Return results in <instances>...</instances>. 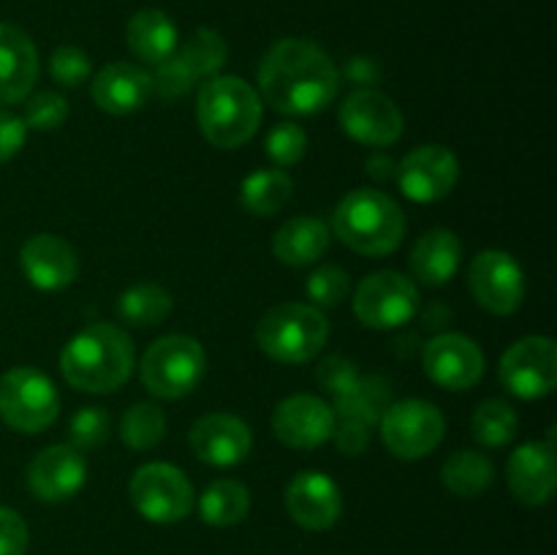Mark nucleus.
Segmentation results:
<instances>
[{
    "label": "nucleus",
    "mask_w": 557,
    "mask_h": 555,
    "mask_svg": "<svg viewBox=\"0 0 557 555\" xmlns=\"http://www.w3.org/2000/svg\"><path fill=\"white\" fill-rule=\"evenodd\" d=\"M403 194L419 205H430L451 194L460 177V163L455 152L441 145H424L408 152L395 169Z\"/></svg>",
    "instance_id": "ddd939ff"
},
{
    "label": "nucleus",
    "mask_w": 557,
    "mask_h": 555,
    "mask_svg": "<svg viewBox=\"0 0 557 555\" xmlns=\"http://www.w3.org/2000/svg\"><path fill=\"white\" fill-rule=\"evenodd\" d=\"M196 120L210 145L234 150L259 131L261 98L239 76H210L199 90Z\"/></svg>",
    "instance_id": "7ed1b4c3"
},
{
    "label": "nucleus",
    "mask_w": 557,
    "mask_h": 555,
    "mask_svg": "<svg viewBox=\"0 0 557 555\" xmlns=\"http://www.w3.org/2000/svg\"><path fill=\"white\" fill-rule=\"evenodd\" d=\"M517 411L506 400H484L473 414V435L482 446H506L517 435Z\"/></svg>",
    "instance_id": "473e14b6"
},
{
    "label": "nucleus",
    "mask_w": 557,
    "mask_h": 555,
    "mask_svg": "<svg viewBox=\"0 0 557 555\" xmlns=\"http://www.w3.org/2000/svg\"><path fill=\"white\" fill-rule=\"evenodd\" d=\"M348 76H351L354 82H362V85H368V82L375 76V71L370 69V60L357 58V60H351V65H348Z\"/></svg>",
    "instance_id": "a18cd8bd"
},
{
    "label": "nucleus",
    "mask_w": 557,
    "mask_h": 555,
    "mask_svg": "<svg viewBox=\"0 0 557 555\" xmlns=\"http://www.w3.org/2000/svg\"><path fill=\"white\" fill-rule=\"evenodd\" d=\"M500 384L522 400H536L557 386V346L553 337L531 335L500 357Z\"/></svg>",
    "instance_id": "9b49d317"
},
{
    "label": "nucleus",
    "mask_w": 557,
    "mask_h": 555,
    "mask_svg": "<svg viewBox=\"0 0 557 555\" xmlns=\"http://www.w3.org/2000/svg\"><path fill=\"white\" fill-rule=\"evenodd\" d=\"M495 468L482 452L460 449L444 462L441 468V482L449 493L460 495V498H476L484 490L493 484Z\"/></svg>",
    "instance_id": "cd10ccee"
},
{
    "label": "nucleus",
    "mask_w": 557,
    "mask_h": 555,
    "mask_svg": "<svg viewBox=\"0 0 557 555\" xmlns=\"http://www.w3.org/2000/svg\"><path fill=\"white\" fill-rule=\"evenodd\" d=\"M330 341V321L319 308L283 303L267 310L256 326V343L270 359L283 365L310 362Z\"/></svg>",
    "instance_id": "39448f33"
},
{
    "label": "nucleus",
    "mask_w": 557,
    "mask_h": 555,
    "mask_svg": "<svg viewBox=\"0 0 557 555\" xmlns=\"http://www.w3.org/2000/svg\"><path fill=\"white\" fill-rule=\"evenodd\" d=\"M288 517L305 531H326L343 515L341 488L321 471H302L286 488Z\"/></svg>",
    "instance_id": "a211bd4d"
},
{
    "label": "nucleus",
    "mask_w": 557,
    "mask_h": 555,
    "mask_svg": "<svg viewBox=\"0 0 557 555\" xmlns=\"http://www.w3.org/2000/svg\"><path fill=\"white\" fill-rule=\"evenodd\" d=\"M136 351L128 332L114 324H90L76 332L60 354V370L71 386L109 395L128 381Z\"/></svg>",
    "instance_id": "f03ea898"
},
{
    "label": "nucleus",
    "mask_w": 557,
    "mask_h": 555,
    "mask_svg": "<svg viewBox=\"0 0 557 555\" xmlns=\"http://www.w3.org/2000/svg\"><path fill=\"white\" fill-rule=\"evenodd\" d=\"M30 533L20 511L0 506V555H25Z\"/></svg>",
    "instance_id": "a19ab883"
},
{
    "label": "nucleus",
    "mask_w": 557,
    "mask_h": 555,
    "mask_svg": "<svg viewBox=\"0 0 557 555\" xmlns=\"http://www.w3.org/2000/svg\"><path fill=\"white\" fill-rule=\"evenodd\" d=\"M308 297L313 299L319 308H337V305L348 297L346 270H341V267L335 264L319 267V270L308 278Z\"/></svg>",
    "instance_id": "4c0bfd02"
},
{
    "label": "nucleus",
    "mask_w": 557,
    "mask_h": 555,
    "mask_svg": "<svg viewBox=\"0 0 557 555\" xmlns=\"http://www.w3.org/2000/svg\"><path fill=\"white\" fill-rule=\"evenodd\" d=\"M38 79V52L22 27L0 22V103H20Z\"/></svg>",
    "instance_id": "4be33fe9"
},
{
    "label": "nucleus",
    "mask_w": 557,
    "mask_h": 555,
    "mask_svg": "<svg viewBox=\"0 0 557 555\" xmlns=\"http://www.w3.org/2000/svg\"><path fill=\"white\" fill-rule=\"evenodd\" d=\"M60 414V395L36 368H14L0 375V419L16 433H44Z\"/></svg>",
    "instance_id": "0eeeda50"
},
{
    "label": "nucleus",
    "mask_w": 557,
    "mask_h": 555,
    "mask_svg": "<svg viewBox=\"0 0 557 555\" xmlns=\"http://www.w3.org/2000/svg\"><path fill=\"white\" fill-rule=\"evenodd\" d=\"M190 449L207 466L232 468L250 455L253 435L239 417L207 414L190 428Z\"/></svg>",
    "instance_id": "6ab92c4d"
},
{
    "label": "nucleus",
    "mask_w": 557,
    "mask_h": 555,
    "mask_svg": "<svg viewBox=\"0 0 557 555\" xmlns=\"http://www.w3.org/2000/svg\"><path fill=\"white\" fill-rule=\"evenodd\" d=\"M150 79H152V92H158V96L166 98V101H177V98H183L185 92L194 90L196 85V76L190 74L188 65L180 60L177 52H174L172 58L163 60V63H158L156 74H152Z\"/></svg>",
    "instance_id": "e433bc0d"
},
{
    "label": "nucleus",
    "mask_w": 557,
    "mask_h": 555,
    "mask_svg": "<svg viewBox=\"0 0 557 555\" xmlns=\"http://www.w3.org/2000/svg\"><path fill=\"white\" fill-rule=\"evenodd\" d=\"M264 101L281 114H315L330 107L341 87V74L330 54L305 38H283L259 65Z\"/></svg>",
    "instance_id": "f257e3e1"
},
{
    "label": "nucleus",
    "mask_w": 557,
    "mask_h": 555,
    "mask_svg": "<svg viewBox=\"0 0 557 555\" xmlns=\"http://www.w3.org/2000/svg\"><path fill=\"white\" fill-rule=\"evenodd\" d=\"M332 232L351 250L364 256H386L397 250L406 234V215L400 205L384 190L357 188L337 205Z\"/></svg>",
    "instance_id": "20e7f679"
},
{
    "label": "nucleus",
    "mask_w": 557,
    "mask_h": 555,
    "mask_svg": "<svg viewBox=\"0 0 557 555\" xmlns=\"http://www.w3.org/2000/svg\"><path fill=\"white\" fill-rule=\"evenodd\" d=\"M332 435H337V446L346 455H359L368 446V424L357 422V419H346Z\"/></svg>",
    "instance_id": "37998d69"
},
{
    "label": "nucleus",
    "mask_w": 557,
    "mask_h": 555,
    "mask_svg": "<svg viewBox=\"0 0 557 555\" xmlns=\"http://www.w3.org/2000/svg\"><path fill=\"white\" fill-rule=\"evenodd\" d=\"M330 239V226L319 218H292L277 229L275 239H272V254L288 267H308L326 254Z\"/></svg>",
    "instance_id": "393cba45"
},
{
    "label": "nucleus",
    "mask_w": 557,
    "mask_h": 555,
    "mask_svg": "<svg viewBox=\"0 0 557 555\" xmlns=\"http://www.w3.org/2000/svg\"><path fill=\"white\" fill-rule=\"evenodd\" d=\"M294 183L286 172L281 169H261V172L248 174L239 188V199L243 207L253 215H275L277 210L286 207L292 199Z\"/></svg>",
    "instance_id": "c85d7f7f"
},
{
    "label": "nucleus",
    "mask_w": 557,
    "mask_h": 555,
    "mask_svg": "<svg viewBox=\"0 0 557 555\" xmlns=\"http://www.w3.org/2000/svg\"><path fill=\"white\" fill-rule=\"evenodd\" d=\"M87 479V462L71 444L47 446L27 466V488L38 501L58 504L74 498Z\"/></svg>",
    "instance_id": "f3484780"
},
{
    "label": "nucleus",
    "mask_w": 557,
    "mask_h": 555,
    "mask_svg": "<svg viewBox=\"0 0 557 555\" xmlns=\"http://www.w3.org/2000/svg\"><path fill=\"white\" fill-rule=\"evenodd\" d=\"M131 504L145 520L169 526L180 522L194 509V484L169 462H147L131 479Z\"/></svg>",
    "instance_id": "6e6552de"
},
{
    "label": "nucleus",
    "mask_w": 557,
    "mask_h": 555,
    "mask_svg": "<svg viewBox=\"0 0 557 555\" xmlns=\"http://www.w3.org/2000/svg\"><path fill=\"white\" fill-rule=\"evenodd\" d=\"M65 118H69V103H65V98L47 90L27 98L22 123L36 131H54L65 123Z\"/></svg>",
    "instance_id": "c9c22d12"
},
{
    "label": "nucleus",
    "mask_w": 557,
    "mask_h": 555,
    "mask_svg": "<svg viewBox=\"0 0 557 555\" xmlns=\"http://www.w3.org/2000/svg\"><path fill=\"white\" fill-rule=\"evenodd\" d=\"M226 52L228 47L221 33L210 30V27H199L177 54L188 65L190 74L196 76V82H201L205 76H215L221 71V65L226 63Z\"/></svg>",
    "instance_id": "2f4dec72"
},
{
    "label": "nucleus",
    "mask_w": 557,
    "mask_h": 555,
    "mask_svg": "<svg viewBox=\"0 0 557 555\" xmlns=\"http://www.w3.org/2000/svg\"><path fill=\"white\" fill-rule=\"evenodd\" d=\"M131 52L145 63L158 65L177 52V27L172 16L158 9H141L131 16L125 27Z\"/></svg>",
    "instance_id": "a878e982"
},
{
    "label": "nucleus",
    "mask_w": 557,
    "mask_h": 555,
    "mask_svg": "<svg viewBox=\"0 0 557 555\" xmlns=\"http://www.w3.org/2000/svg\"><path fill=\"white\" fill-rule=\"evenodd\" d=\"M308 152V134L297 123H277L267 134V156L277 166H294Z\"/></svg>",
    "instance_id": "f704fd0d"
},
{
    "label": "nucleus",
    "mask_w": 557,
    "mask_h": 555,
    "mask_svg": "<svg viewBox=\"0 0 557 555\" xmlns=\"http://www.w3.org/2000/svg\"><path fill=\"white\" fill-rule=\"evenodd\" d=\"M49 74L63 87H76L90 76V58L79 47H58L49 58Z\"/></svg>",
    "instance_id": "58836bf2"
},
{
    "label": "nucleus",
    "mask_w": 557,
    "mask_h": 555,
    "mask_svg": "<svg viewBox=\"0 0 557 555\" xmlns=\"http://www.w3.org/2000/svg\"><path fill=\"white\" fill-rule=\"evenodd\" d=\"M462 261V243L449 229L422 234L411 250V270L428 286H444L455 278Z\"/></svg>",
    "instance_id": "b1692460"
},
{
    "label": "nucleus",
    "mask_w": 557,
    "mask_h": 555,
    "mask_svg": "<svg viewBox=\"0 0 557 555\" xmlns=\"http://www.w3.org/2000/svg\"><path fill=\"white\" fill-rule=\"evenodd\" d=\"M250 493L237 479H218L201 493L199 515L207 526L228 528L248 517Z\"/></svg>",
    "instance_id": "bb28decb"
},
{
    "label": "nucleus",
    "mask_w": 557,
    "mask_h": 555,
    "mask_svg": "<svg viewBox=\"0 0 557 555\" xmlns=\"http://www.w3.org/2000/svg\"><path fill=\"white\" fill-rule=\"evenodd\" d=\"M337 428L335 408L315 395H292L272 414V433L292 449H315Z\"/></svg>",
    "instance_id": "dca6fc26"
},
{
    "label": "nucleus",
    "mask_w": 557,
    "mask_h": 555,
    "mask_svg": "<svg viewBox=\"0 0 557 555\" xmlns=\"http://www.w3.org/2000/svg\"><path fill=\"white\" fill-rule=\"evenodd\" d=\"M395 169H397V163L392 161V158H386V156H375V158H370V161H368V172L373 174L375 180L395 177Z\"/></svg>",
    "instance_id": "c03bdc74"
},
{
    "label": "nucleus",
    "mask_w": 557,
    "mask_h": 555,
    "mask_svg": "<svg viewBox=\"0 0 557 555\" xmlns=\"http://www.w3.org/2000/svg\"><path fill=\"white\" fill-rule=\"evenodd\" d=\"M446 422L444 414L428 400H400L392 403L381 417V439L386 449L400 460H419L438 449L444 441Z\"/></svg>",
    "instance_id": "1a4fd4ad"
},
{
    "label": "nucleus",
    "mask_w": 557,
    "mask_h": 555,
    "mask_svg": "<svg viewBox=\"0 0 557 555\" xmlns=\"http://www.w3.org/2000/svg\"><path fill=\"white\" fill-rule=\"evenodd\" d=\"M109 430H112V422H109V414L98 406H85L71 417L69 424V439L71 446L79 452L98 449V446L107 444Z\"/></svg>",
    "instance_id": "72a5a7b5"
},
{
    "label": "nucleus",
    "mask_w": 557,
    "mask_h": 555,
    "mask_svg": "<svg viewBox=\"0 0 557 555\" xmlns=\"http://www.w3.org/2000/svg\"><path fill=\"white\" fill-rule=\"evenodd\" d=\"M166 435V414L156 403H136L123 414L120 422V439L134 452H147L161 444Z\"/></svg>",
    "instance_id": "7c9ffc66"
},
{
    "label": "nucleus",
    "mask_w": 557,
    "mask_h": 555,
    "mask_svg": "<svg viewBox=\"0 0 557 555\" xmlns=\"http://www.w3.org/2000/svg\"><path fill=\"white\" fill-rule=\"evenodd\" d=\"M25 139L27 125L22 123V118L0 109V163L11 161L25 147Z\"/></svg>",
    "instance_id": "79ce46f5"
},
{
    "label": "nucleus",
    "mask_w": 557,
    "mask_h": 555,
    "mask_svg": "<svg viewBox=\"0 0 557 555\" xmlns=\"http://www.w3.org/2000/svg\"><path fill=\"white\" fill-rule=\"evenodd\" d=\"M424 373L430 381L451 392L471 390L484 375V354L471 337L444 332L424 346Z\"/></svg>",
    "instance_id": "2eb2a0df"
},
{
    "label": "nucleus",
    "mask_w": 557,
    "mask_h": 555,
    "mask_svg": "<svg viewBox=\"0 0 557 555\" xmlns=\"http://www.w3.org/2000/svg\"><path fill=\"white\" fill-rule=\"evenodd\" d=\"M207 373L205 348L196 337L166 335L152 343L141 359V384L163 400H180L201 384Z\"/></svg>",
    "instance_id": "423d86ee"
},
{
    "label": "nucleus",
    "mask_w": 557,
    "mask_h": 555,
    "mask_svg": "<svg viewBox=\"0 0 557 555\" xmlns=\"http://www.w3.org/2000/svg\"><path fill=\"white\" fill-rule=\"evenodd\" d=\"M117 313L131 326H156L172 313V294L156 283H139L120 294Z\"/></svg>",
    "instance_id": "c756f323"
},
{
    "label": "nucleus",
    "mask_w": 557,
    "mask_h": 555,
    "mask_svg": "<svg viewBox=\"0 0 557 555\" xmlns=\"http://www.w3.org/2000/svg\"><path fill=\"white\" fill-rule=\"evenodd\" d=\"M341 125L354 141L389 147L403 136L406 120L392 98L375 90H357L341 103Z\"/></svg>",
    "instance_id": "4468645a"
},
{
    "label": "nucleus",
    "mask_w": 557,
    "mask_h": 555,
    "mask_svg": "<svg viewBox=\"0 0 557 555\" xmlns=\"http://www.w3.org/2000/svg\"><path fill=\"white\" fill-rule=\"evenodd\" d=\"M468 288L484 310L509 316L525 299V275L506 250H482L468 270Z\"/></svg>",
    "instance_id": "f8f14e48"
},
{
    "label": "nucleus",
    "mask_w": 557,
    "mask_h": 555,
    "mask_svg": "<svg viewBox=\"0 0 557 555\" xmlns=\"http://www.w3.org/2000/svg\"><path fill=\"white\" fill-rule=\"evenodd\" d=\"M152 79L147 71L131 63H109L92 79V101L109 114H131L147 103Z\"/></svg>",
    "instance_id": "5701e85b"
},
{
    "label": "nucleus",
    "mask_w": 557,
    "mask_h": 555,
    "mask_svg": "<svg viewBox=\"0 0 557 555\" xmlns=\"http://www.w3.org/2000/svg\"><path fill=\"white\" fill-rule=\"evenodd\" d=\"M419 308V292L411 278L395 270L373 272L354 294V313L370 330H395L408 324Z\"/></svg>",
    "instance_id": "9d476101"
},
{
    "label": "nucleus",
    "mask_w": 557,
    "mask_h": 555,
    "mask_svg": "<svg viewBox=\"0 0 557 555\" xmlns=\"http://www.w3.org/2000/svg\"><path fill=\"white\" fill-rule=\"evenodd\" d=\"M20 264L27 283L41 292H60L71 286L79 272V259L65 239L54 234H36L20 250Z\"/></svg>",
    "instance_id": "aec40b11"
},
{
    "label": "nucleus",
    "mask_w": 557,
    "mask_h": 555,
    "mask_svg": "<svg viewBox=\"0 0 557 555\" xmlns=\"http://www.w3.org/2000/svg\"><path fill=\"white\" fill-rule=\"evenodd\" d=\"M506 479L517 501L525 506H542L553 498L557 482V462L553 441L547 444H522L506 466Z\"/></svg>",
    "instance_id": "412c9836"
},
{
    "label": "nucleus",
    "mask_w": 557,
    "mask_h": 555,
    "mask_svg": "<svg viewBox=\"0 0 557 555\" xmlns=\"http://www.w3.org/2000/svg\"><path fill=\"white\" fill-rule=\"evenodd\" d=\"M319 381L324 384V390L335 392L337 397L351 395V392L359 386L357 368H354L348 359H341V357H330L324 365H321Z\"/></svg>",
    "instance_id": "ea45409f"
}]
</instances>
